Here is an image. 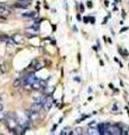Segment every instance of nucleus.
I'll return each instance as SVG.
<instances>
[{"label": "nucleus", "mask_w": 129, "mask_h": 135, "mask_svg": "<svg viewBox=\"0 0 129 135\" xmlns=\"http://www.w3.org/2000/svg\"><path fill=\"white\" fill-rule=\"evenodd\" d=\"M5 122H6V126L9 131H15L16 127L18 126V118L16 116L15 113H8L6 115V118H5Z\"/></svg>", "instance_id": "1"}, {"label": "nucleus", "mask_w": 129, "mask_h": 135, "mask_svg": "<svg viewBox=\"0 0 129 135\" xmlns=\"http://www.w3.org/2000/svg\"><path fill=\"white\" fill-rule=\"evenodd\" d=\"M25 114L27 115V117L29 118L30 120H36L38 117H39V114H38L37 112H34V110H32V109H28V110H26V112H25Z\"/></svg>", "instance_id": "2"}, {"label": "nucleus", "mask_w": 129, "mask_h": 135, "mask_svg": "<svg viewBox=\"0 0 129 135\" xmlns=\"http://www.w3.org/2000/svg\"><path fill=\"white\" fill-rule=\"evenodd\" d=\"M43 108H44L43 104L37 103V101H35V103H34L32 106H30V109H32V110H34V112H37V113H39Z\"/></svg>", "instance_id": "3"}, {"label": "nucleus", "mask_w": 129, "mask_h": 135, "mask_svg": "<svg viewBox=\"0 0 129 135\" xmlns=\"http://www.w3.org/2000/svg\"><path fill=\"white\" fill-rule=\"evenodd\" d=\"M10 14H11V12H10V10H9V9H7V7L0 6V17L6 18V17H8Z\"/></svg>", "instance_id": "4"}, {"label": "nucleus", "mask_w": 129, "mask_h": 135, "mask_svg": "<svg viewBox=\"0 0 129 135\" xmlns=\"http://www.w3.org/2000/svg\"><path fill=\"white\" fill-rule=\"evenodd\" d=\"M52 103H53V98H52V96H51V95H47V99L44 104V108L46 109V110H50V108L52 107Z\"/></svg>", "instance_id": "5"}, {"label": "nucleus", "mask_w": 129, "mask_h": 135, "mask_svg": "<svg viewBox=\"0 0 129 135\" xmlns=\"http://www.w3.org/2000/svg\"><path fill=\"white\" fill-rule=\"evenodd\" d=\"M12 39L15 41L16 44H21L24 42V37H23V35H20V34H15V35L12 36Z\"/></svg>", "instance_id": "6"}, {"label": "nucleus", "mask_w": 129, "mask_h": 135, "mask_svg": "<svg viewBox=\"0 0 129 135\" xmlns=\"http://www.w3.org/2000/svg\"><path fill=\"white\" fill-rule=\"evenodd\" d=\"M23 17H27V18H37L38 14L36 11H29L26 14H23Z\"/></svg>", "instance_id": "7"}, {"label": "nucleus", "mask_w": 129, "mask_h": 135, "mask_svg": "<svg viewBox=\"0 0 129 135\" xmlns=\"http://www.w3.org/2000/svg\"><path fill=\"white\" fill-rule=\"evenodd\" d=\"M20 86H23V79L21 78H18V79H16L15 81H14V83H12V87L16 89H18Z\"/></svg>", "instance_id": "8"}, {"label": "nucleus", "mask_w": 129, "mask_h": 135, "mask_svg": "<svg viewBox=\"0 0 129 135\" xmlns=\"http://www.w3.org/2000/svg\"><path fill=\"white\" fill-rule=\"evenodd\" d=\"M88 134L95 135V134H100V133H99V129L95 128V127H89V129H88Z\"/></svg>", "instance_id": "9"}, {"label": "nucleus", "mask_w": 129, "mask_h": 135, "mask_svg": "<svg viewBox=\"0 0 129 135\" xmlns=\"http://www.w3.org/2000/svg\"><path fill=\"white\" fill-rule=\"evenodd\" d=\"M98 125H99V124H98L95 120H93V122H91V123H89L88 127H95V128H98Z\"/></svg>", "instance_id": "10"}, {"label": "nucleus", "mask_w": 129, "mask_h": 135, "mask_svg": "<svg viewBox=\"0 0 129 135\" xmlns=\"http://www.w3.org/2000/svg\"><path fill=\"white\" fill-rule=\"evenodd\" d=\"M62 135H66V134H73V132H71V129L69 131V128H64L63 131L61 132Z\"/></svg>", "instance_id": "11"}, {"label": "nucleus", "mask_w": 129, "mask_h": 135, "mask_svg": "<svg viewBox=\"0 0 129 135\" xmlns=\"http://www.w3.org/2000/svg\"><path fill=\"white\" fill-rule=\"evenodd\" d=\"M32 28H33V29H35L36 32H38V30H39V24H38V23H34L32 25Z\"/></svg>", "instance_id": "12"}, {"label": "nucleus", "mask_w": 129, "mask_h": 135, "mask_svg": "<svg viewBox=\"0 0 129 135\" xmlns=\"http://www.w3.org/2000/svg\"><path fill=\"white\" fill-rule=\"evenodd\" d=\"M30 1H32V0H18V2L24 3V5H27V6H29Z\"/></svg>", "instance_id": "13"}, {"label": "nucleus", "mask_w": 129, "mask_h": 135, "mask_svg": "<svg viewBox=\"0 0 129 135\" xmlns=\"http://www.w3.org/2000/svg\"><path fill=\"white\" fill-rule=\"evenodd\" d=\"M42 68H43V64H42V63H37V64L35 65V68H34V71H38V70H41Z\"/></svg>", "instance_id": "14"}, {"label": "nucleus", "mask_w": 129, "mask_h": 135, "mask_svg": "<svg viewBox=\"0 0 129 135\" xmlns=\"http://www.w3.org/2000/svg\"><path fill=\"white\" fill-rule=\"evenodd\" d=\"M6 71H7V68H5V64L1 63V64H0V72H1V73H5Z\"/></svg>", "instance_id": "15"}, {"label": "nucleus", "mask_w": 129, "mask_h": 135, "mask_svg": "<svg viewBox=\"0 0 129 135\" xmlns=\"http://www.w3.org/2000/svg\"><path fill=\"white\" fill-rule=\"evenodd\" d=\"M8 38L9 37L7 35H0V41H1V42H6Z\"/></svg>", "instance_id": "16"}, {"label": "nucleus", "mask_w": 129, "mask_h": 135, "mask_svg": "<svg viewBox=\"0 0 129 135\" xmlns=\"http://www.w3.org/2000/svg\"><path fill=\"white\" fill-rule=\"evenodd\" d=\"M89 20H90V18H89V17H84V18H83V21H84L85 24H88Z\"/></svg>", "instance_id": "17"}, {"label": "nucleus", "mask_w": 129, "mask_h": 135, "mask_svg": "<svg viewBox=\"0 0 129 135\" xmlns=\"http://www.w3.org/2000/svg\"><path fill=\"white\" fill-rule=\"evenodd\" d=\"M80 11H81V12H83V11H84V7H83V5H82V3L80 5Z\"/></svg>", "instance_id": "18"}, {"label": "nucleus", "mask_w": 129, "mask_h": 135, "mask_svg": "<svg viewBox=\"0 0 129 135\" xmlns=\"http://www.w3.org/2000/svg\"><path fill=\"white\" fill-rule=\"evenodd\" d=\"M86 6H88L89 8H92V2L91 1H88V2H86Z\"/></svg>", "instance_id": "19"}, {"label": "nucleus", "mask_w": 129, "mask_h": 135, "mask_svg": "<svg viewBox=\"0 0 129 135\" xmlns=\"http://www.w3.org/2000/svg\"><path fill=\"white\" fill-rule=\"evenodd\" d=\"M90 21L91 24H94V17H90Z\"/></svg>", "instance_id": "20"}, {"label": "nucleus", "mask_w": 129, "mask_h": 135, "mask_svg": "<svg viewBox=\"0 0 129 135\" xmlns=\"http://www.w3.org/2000/svg\"><path fill=\"white\" fill-rule=\"evenodd\" d=\"M76 18H77V20H81V16H80V14L76 15Z\"/></svg>", "instance_id": "21"}, {"label": "nucleus", "mask_w": 129, "mask_h": 135, "mask_svg": "<svg viewBox=\"0 0 129 135\" xmlns=\"http://www.w3.org/2000/svg\"><path fill=\"white\" fill-rule=\"evenodd\" d=\"M112 109H113V110H118V107H117V105H113V108H112Z\"/></svg>", "instance_id": "22"}, {"label": "nucleus", "mask_w": 129, "mask_h": 135, "mask_svg": "<svg viewBox=\"0 0 129 135\" xmlns=\"http://www.w3.org/2000/svg\"><path fill=\"white\" fill-rule=\"evenodd\" d=\"M127 29H128V28H127V27H126V28H122V29L120 30V33H123V32H126Z\"/></svg>", "instance_id": "23"}, {"label": "nucleus", "mask_w": 129, "mask_h": 135, "mask_svg": "<svg viewBox=\"0 0 129 135\" xmlns=\"http://www.w3.org/2000/svg\"><path fill=\"white\" fill-rule=\"evenodd\" d=\"M74 80H75V81H79V82L81 81V79H80V78H74Z\"/></svg>", "instance_id": "24"}, {"label": "nucleus", "mask_w": 129, "mask_h": 135, "mask_svg": "<svg viewBox=\"0 0 129 135\" xmlns=\"http://www.w3.org/2000/svg\"><path fill=\"white\" fill-rule=\"evenodd\" d=\"M122 17H123V18L126 17V12H125V11H122Z\"/></svg>", "instance_id": "25"}, {"label": "nucleus", "mask_w": 129, "mask_h": 135, "mask_svg": "<svg viewBox=\"0 0 129 135\" xmlns=\"http://www.w3.org/2000/svg\"><path fill=\"white\" fill-rule=\"evenodd\" d=\"M1 110H2V105L0 104V112H1Z\"/></svg>", "instance_id": "26"}]
</instances>
